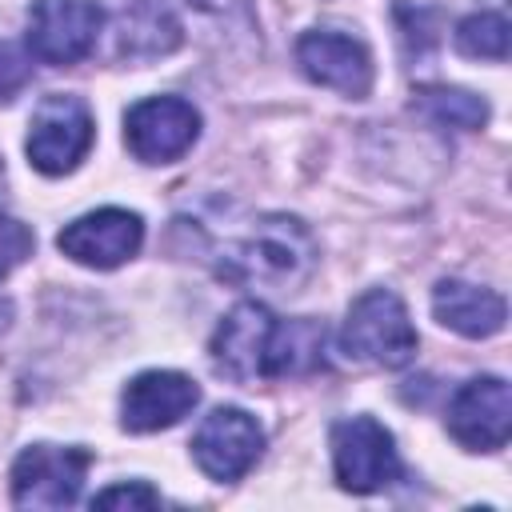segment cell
<instances>
[{
	"label": "cell",
	"instance_id": "obj_20",
	"mask_svg": "<svg viewBox=\"0 0 512 512\" xmlns=\"http://www.w3.org/2000/svg\"><path fill=\"white\" fill-rule=\"evenodd\" d=\"M160 504V492L144 480H128V484H112L104 492L92 496V508H156Z\"/></svg>",
	"mask_w": 512,
	"mask_h": 512
},
{
	"label": "cell",
	"instance_id": "obj_4",
	"mask_svg": "<svg viewBox=\"0 0 512 512\" xmlns=\"http://www.w3.org/2000/svg\"><path fill=\"white\" fill-rule=\"evenodd\" d=\"M92 136H96V124H92V112L80 96H68V92H52L36 104L32 112V124H28V140H24V152H28V164L44 176H64L72 172L88 148H92Z\"/></svg>",
	"mask_w": 512,
	"mask_h": 512
},
{
	"label": "cell",
	"instance_id": "obj_15",
	"mask_svg": "<svg viewBox=\"0 0 512 512\" xmlns=\"http://www.w3.org/2000/svg\"><path fill=\"white\" fill-rule=\"evenodd\" d=\"M176 44H180V24L172 20V12L164 4L136 0L132 8H124V16H120V44H116L120 56L152 60V56H168Z\"/></svg>",
	"mask_w": 512,
	"mask_h": 512
},
{
	"label": "cell",
	"instance_id": "obj_8",
	"mask_svg": "<svg viewBox=\"0 0 512 512\" xmlns=\"http://www.w3.org/2000/svg\"><path fill=\"white\" fill-rule=\"evenodd\" d=\"M200 136V112L180 96H148L124 112V144L140 164H172Z\"/></svg>",
	"mask_w": 512,
	"mask_h": 512
},
{
	"label": "cell",
	"instance_id": "obj_16",
	"mask_svg": "<svg viewBox=\"0 0 512 512\" xmlns=\"http://www.w3.org/2000/svg\"><path fill=\"white\" fill-rule=\"evenodd\" d=\"M412 108L432 120L436 128H456V132H476L488 124V104L484 96L468 88H448V84H424L412 92Z\"/></svg>",
	"mask_w": 512,
	"mask_h": 512
},
{
	"label": "cell",
	"instance_id": "obj_17",
	"mask_svg": "<svg viewBox=\"0 0 512 512\" xmlns=\"http://www.w3.org/2000/svg\"><path fill=\"white\" fill-rule=\"evenodd\" d=\"M456 52L468 60H508V20L504 12H472L456 24Z\"/></svg>",
	"mask_w": 512,
	"mask_h": 512
},
{
	"label": "cell",
	"instance_id": "obj_12",
	"mask_svg": "<svg viewBox=\"0 0 512 512\" xmlns=\"http://www.w3.org/2000/svg\"><path fill=\"white\" fill-rule=\"evenodd\" d=\"M296 64L312 84L332 88L340 96L364 100L372 92V56L356 36L312 28L296 40Z\"/></svg>",
	"mask_w": 512,
	"mask_h": 512
},
{
	"label": "cell",
	"instance_id": "obj_11",
	"mask_svg": "<svg viewBox=\"0 0 512 512\" xmlns=\"http://www.w3.org/2000/svg\"><path fill=\"white\" fill-rule=\"evenodd\" d=\"M144 244V220L128 208H96L60 228L56 248L84 268H120Z\"/></svg>",
	"mask_w": 512,
	"mask_h": 512
},
{
	"label": "cell",
	"instance_id": "obj_13",
	"mask_svg": "<svg viewBox=\"0 0 512 512\" xmlns=\"http://www.w3.org/2000/svg\"><path fill=\"white\" fill-rule=\"evenodd\" d=\"M200 404V388L184 372L152 368L124 384L120 392V424L128 432H160L180 424Z\"/></svg>",
	"mask_w": 512,
	"mask_h": 512
},
{
	"label": "cell",
	"instance_id": "obj_18",
	"mask_svg": "<svg viewBox=\"0 0 512 512\" xmlns=\"http://www.w3.org/2000/svg\"><path fill=\"white\" fill-rule=\"evenodd\" d=\"M36 248V236L28 224H20L16 216L0 212V276H8L12 268H20Z\"/></svg>",
	"mask_w": 512,
	"mask_h": 512
},
{
	"label": "cell",
	"instance_id": "obj_5",
	"mask_svg": "<svg viewBox=\"0 0 512 512\" xmlns=\"http://www.w3.org/2000/svg\"><path fill=\"white\" fill-rule=\"evenodd\" d=\"M332 472L344 492L368 496L400 480V456L392 432L372 416H348L332 424Z\"/></svg>",
	"mask_w": 512,
	"mask_h": 512
},
{
	"label": "cell",
	"instance_id": "obj_21",
	"mask_svg": "<svg viewBox=\"0 0 512 512\" xmlns=\"http://www.w3.org/2000/svg\"><path fill=\"white\" fill-rule=\"evenodd\" d=\"M12 312H16V308H12V300L0 292V336H4V332H8V324H12Z\"/></svg>",
	"mask_w": 512,
	"mask_h": 512
},
{
	"label": "cell",
	"instance_id": "obj_7",
	"mask_svg": "<svg viewBox=\"0 0 512 512\" xmlns=\"http://www.w3.org/2000/svg\"><path fill=\"white\" fill-rule=\"evenodd\" d=\"M104 8L96 0H32L28 8V56L40 64H76L96 48Z\"/></svg>",
	"mask_w": 512,
	"mask_h": 512
},
{
	"label": "cell",
	"instance_id": "obj_9",
	"mask_svg": "<svg viewBox=\"0 0 512 512\" xmlns=\"http://www.w3.org/2000/svg\"><path fill=\"white\" fill-rule=\"evenodd\" d=\"M260 452H264V428L256 424V416H248L236 404L212 408L192 436V460L208 480L220 484L240 480L260 460Z\"/></svg>",
	"mask_w": 512,
	"mask_h": 512
},
{
	"label": "cell",
	"instance_id": "obj_2",
	"mask_svg": "<svg viewBox=\"0 0 512 512\" xmlns=\"http://www.w3.org/2000/svg\"><path fill=\"white\" fill-rule=\"evenodd\" d=\"M320 264L316 236L304 220L268 212L256 216L244 232L224 240L212 252V268L220 280L236 288H268V292H296Z\"/></svg>",
	"mask_w": 512,
	"mask_h": 512
},
{
	"label": "cell",
	"instance_id": "obj_1",
	"mask_svg": "<svg viewBox=\"0 0 512 512\" xmlns=\"http://www.w3.org/2000/svg\"><path fill=\"white\" fill-rule=\"evenodd\" d=\"M212 368L232 384H264L304 376L324 360V328L316 320H280L260 300H240L212 332Z\"/></svg>",
	"mask_w": 512,
	"mask_h": 512
},
{
	"label": "cell",
	"instance_id": "obj_6",
	"mask_svg": "<svg viewBox=\"0 0 512 512\" xmlns=\"http://www.w3.org/2000/svg\"><path fill=\"white\" fill-rule=\"evenodd\" d=\"M88 468H92L88 448L28 444L12 464V504L16 508H72L80 500Z\"/></svg>",
	"mask_w": 512,
	"mask_h": 512
},
{
	"label": "cell",
	"instance_id": "obj_3",
	"mask_svg": "<svg viewBox=\"0 0 512 512\" xmlns=\"http://www.w3.org/2000/svg\"><path fill=\"white\" fill-rule=\"evenodd\" d=\"M416 328L408 320L404 300L392 288H368L348 304L344 328H340V348L376 368H404L416 356Z\"/></svg>",
	"mask_w": 512,
	"mask_h": 512
},
{
	"label": "cell",
	"instance_id": "obj_14",
	"mask_svg": "<svg viewBox=\"0 0 512 512\" xmlns=\"http://www.w3.org/2000/svg\"><path fill=\"white\" fill-rule=\"evenodd\" d=\"M432 316L468 340H488L504 328L508 320V304L500 292L484 288V284H468V280H440L432 288Z\"/></svg>",
	"mask_w": 512,
	"mask_h": 512
},
{
	"label": "cell",
	"instance_id": "obj_19",
	"mask_svg": "<svg viewBox=\"0 0 512 512\" xmlns=\"http://www.w3.org/2000/svg\"><path fill=\"white\" fill-rule=\"evenodd\" d=\"M32 80V56L8 40H0V104L16 100Z\"/></svg>",
	"mask_w": 512,
	"mask_h": 512
},
{
	"label": "cell",
	"instance_id": "obj_22",
	"mask_svg": "<svg viewBox=\"0 0 512 512\" xmlns=\"http://www.w3.org/2000/svg\"><path fill=\"white\" fill-rule=\"evenodd\" d=\"M4 192H8V172H4V160H0V200H4Z\"/></svg>",
	"mask_w": 512,
	"mask_h": 512
},
{
	"label": "cell",
	"instance_id": "obj_10",
	"mask_svg": "<svg viewBox=\"0 0 512 512\" xmlns=\"http://www.w3.org/2000/svg\"><path fill=\"white\" fill-rule=\"evenodd\" d=\"M452 440L468 452H500L512 432V392L500 376H472L448 400Z\"/></svg>",
	"mask_w": 512,
	"mask_h": 512
}]
</instances>
